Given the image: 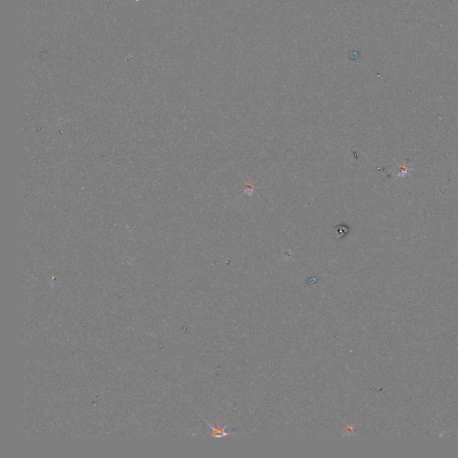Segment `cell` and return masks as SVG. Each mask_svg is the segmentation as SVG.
<instances>
[{
	"label": "cell",
	"mask_w": 458,
	"mask_h": 458,
	"mask_svg": "<svg viewBox=\"0 0 458 458\" xmlns=\"http://www.w3.org/2000/svg\"><path fill=\"white\" fill-rule=\"evenodd\" d=\"M209 427L212 430V433L210 434L211 437L213 438H223L225 436H228L229 434H231V433H227L226 429H227V426H224V427H220L219 425H218L217 427L214 428L213 426H211L209 424Z\"/></svg>",
	"instance_id": "6da1fadb"
}]
</instances>
